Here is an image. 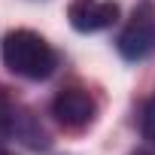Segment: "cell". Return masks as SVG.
<instances>
[{"label":"cell","instance_id":"7a4b0ae2","mask_svg":"<svg viewBox=\"0 0 155 155\" xmlns=\"http://www.w3.org/2000/svg\"><path fill=\"white\" fill-rule=\"evenodd\" d=\"M116 46H119V55L125 61H146L155 52V6L149 0L134 6V12H131L128 25L122 28Z\"/></svg>","mask_w":155,"mask_h":155},{"label":"cell","instance_id":"3957f363","mask_svg":"<svg viewBox=\"0 0 155 155\" xmlns=\"http://www.w3.org/2000/svg\"><path fill=\"white\" fill-rule=\"evenodd\" d=\"M52 116H55L58 125L67 128V131H82V128H88V125L94 122L97 104H94V97H91L85 88L70 85V88H61V91L55 94V101H52Z\"/></svg>","mask_w":155,"mask_h":155},{"label":"cell","instance_id":"6da1fadb","mask_svg":"<svg viewBox=\"0 0 155 155\" xmlns=\"http://www.w3.org/2000/svg\"><path fill=\"white\" fill-rule=\"evenodd\" d=\"M0 55H3L6 70H12L21 79H49L58 67V55L55 49L34 31H9L3 37V46H0Z\"/></svg>","mask_w":155,"mask_h":155},{"label":"cell","instance_id":"8992f818","mask_svg":"<svg viewBox=\"0 0 155 155\" xmlns=\"http://www.w3.org/2000/svg\"><path fill=\"white\" fill-rule=\"evenodd\" d=\"M12 128H15V116L9 113V107H6L3 101H0V143H3V140H9Z\"/></svg>","mask_w":155,"mask_h":155},{"label":"cell","instance_id":"5b68a950","mask_svg":"<svg viewBox=\"0 0 155 155\" xmlns=\"http://www.w3.org/2000/svg\"><path fill=\"white\" fill-rule=\"evenodd\" d=\"M140 131H143V137L155 146V97H149V101H146V107H143V116H140Z\"/></svg>","mask_w":155,"mask_h":155},{"label":"cell","instance_id":"277c9868","mask_svg":"<svg viewBox=\"0 0 155 155\" xmlns=\"http://www.w3.org/2000/svg\"><path fill=\"white\" fill-rule=\"evenodd\" d=\"M67 18H70L73 31L97 34V31H107L110 25H116L119 3H113V0H73L67 9Z\"/></svg>","mask_w":155,"mask_h":155},{"label":"cell","instance_id":"52a82bcc","mask_svg":"<svg viewBox=\"0 0 155 155\" xmlns=\"http://www.w3.org/2000/svg\"><path fill=\"white\" fill-rule=\"evenodd\" d=\"M140 155H143V152H140Z\"/></svg>","mask_w":155,"mask_h":155}]
</instances>
